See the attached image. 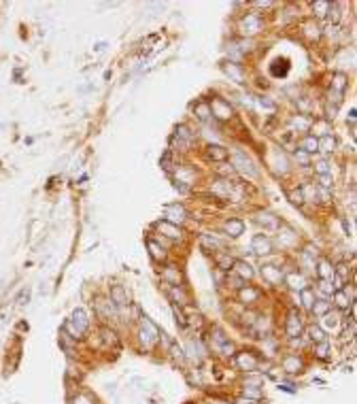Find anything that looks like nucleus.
Here are the masks:
<instances>
[{"instance_id": "nucleus-1", "label": "nucleus", "mask_w": 357, "mask_h": 404, "mask_svg": "<svg viewBox=\"0 0 357 404\" xmlns=\"http://www.w3.org/2000/svg\"><path fill=\"white\" fill-rule=\"evenodd\" d=\"M87 327H90V319H87V313L83 311V308H77V311L73 313V317L66 321V332L75 338V341L85 334Z\"/></svg>"}, {"instance_id": "nucleus-2", "label": "nucleus", "mask_w": 357, "mask_h": 404, "mask_svg": "<svg viewBox=\"0 0 357 404\" xmlns=\"http://www.w3.org/2000/svg\"><path fill=\"white\" fill-rule=\"evenodd\" d=\"M234 362H236V366L244 372H255L257 368H260V358H257L255 353H251V351L234 353Z\"/></svg>"}, {"instance_id": "nucleus-3", "label": "nucleus", "mask_w": 357, "mask_h": 404, "mask_svg": "<svg viewBox=\"0 0 357 404\" xmlns=\"http://www.w3.org/2000/svg\"><path fill=\"white\" fill-rule=\"evenodd\" d=\"M251 249H253V253H257V255H270L274 251V243L268 234H255V236L251 238Z\"/></svg>"}, {"instance_id": "nucleus-4", "label": "nucleus", "mask_w": 357, "mask_h": 404, "mask_svg": "<svg viewBox=\"0 0 357 404\" xmlns=\"http://www.w3.org/2000/svg\"><path fill=\"white\" fill-rule=\"evenodd\" d=\"M241 28H243V32L247 34V37H253V34H257L262 28H264V19H262L260 13H247L241 21Z\"/></svg>"}, {"instance_id": "nucleus-5", "label": "nucleus", "mask_w": 357, "mask_h": 404, "mask_svg": "<svg viewBox=\"0 0 357 404\" xmlns=\"http://www.w3.org/2000/svg\"><path fill=\"white\" fill-rule=\"evenodd\" d=\"M208 107H210V115L217 117V119H230L234 115L230 102L224 100V98H213V100L208 102Z\"/></svg>"}, {"instance_id": "nucleus-6", "label": "nucleus", "mask_w": 357, "mask_h": 404, "mask_svg": "<svg viewBox=\"0 0 357 404\" xmlns=\"http://www.w3.org/2000/svg\"><path fill=\"white\" fill-rule=\"evenodd\" d=\"M164 213H166V221H170V224H181V221L187 219V209L183 204H166L164 207Z\"/></svg>"}, {"instance_id": "nucleus-7", "label": "nucleus", "mask_w": 357, "mask_h": 404, "mask_svg": "<svg viewBox=\"0 0 357 404\" xmlns=\"http://www.w3.org/2000/svg\"><path fill=\"white\" fill-rule=\"evenodd\" d=\"M255 221L264 228V230H270V232L281 228V219L274 213H270V211H260V213L255 215Z\"/></svg>"}, {"instance_id": "nucleus-8", "label": "nucleus", "mask_w": 357, "mask_h": 404, "mask_svg": "<svg viewBox=\"0 0 357 404\" xmlns=\"http://www.w3.org/2000/svg\"><path fill=\"white\" fill-rule=\"evenodd\" d=\"M300 332H302V319L296 311H291L287 315V321H285V334L291 341V338H300Z\"/></svg>"}, {"instance_id": "nucleus-9", "label": "nucleus", "mask_w": 357, "mask_h": 404, "mask_svg": "<svg viewBox=\"0 0 357 404\" xmlns=\"http://www.w3.org/2000/svg\"><path fill=\"white\" fill-rule=\"evenodd\" d=\"M262 298V289L260 288H253V285H243L241 289H238V300L243 304H255L260 302Z\"/></svg>"}, {"instance_id": "nucleus-10", "label": "nucleus", "mask_w": 357, "mask_h": 404, "mask_svg": "<svg viewBox=\"0 0 357 404\" xmlns=\"http://www.w3.org/2000/svg\"><path fill=\"white\" fill-rule=\"evenodd\" d=\"M155 230L157 232H162L164 236H168L170 241H179L181 236H183V232H181V228L177 226V224H170V221H157L155 224Z\"/></svg>"}, {"instance_id": "nucleus-11", "label": "nucleus", "mask_w": 357, "mask_h": 404, "mask_svg": "<svg viewBox=\"0 0 357 404\" xmlns=\"http://www.w3.org/2000/svg\"><path fill=\"white\" fill-rule=\"evenodd\" d=\"M196 134L189 130L187 126H177L174 128V134H172V143L174 140H179V147H189L191 143H194Z\"/></svg>"}, {"instance_id": "nucleus-12", "label": "nucleus", "mask_w": 357, "mask_h": 404, "mask_svg": "<svg viewBox=\"0 0 357 404\" xmlns=\"http://www.w3.org/2000/svg\"><path fill=\"white\" fill-rule=\"evenodd\" d=\"M232 272L236 274L238 279H243V281H249V279H253V277H255L253 266H251L249 262H244V260H234V264H232Z\"/></svg>"}, {"instance_id": "nucleus-13", "label": "nucleus", "mask_w": 357, "mask_h": 404, "mask_svg": "<svg viewBox=\"0 0 357 404\" xmlns=\"http://www.w3.org/2000/svg\"><path fill=\"white\" fill-rule=\"evenodd\" d=\"M234 166L241 168V171H243L244 174H249V177H257V168H255V164L251 162V157H247L244 154H241V151H238V154L234 155Z\"/></svg>"}, {"instance_id": "nucleus-14", "label": "nucleus", "mask_w": 357, "mask_h": 404, "mask_svg": "<svg viewBox=\"0 0 357 404\" xmlns=\"http://www.w3.org/2000/svg\"><path fill=\"white\" fill-rule=\"evenodd\" d=\"M262 277L268 285H281V281H283V272H281V268L277 266H262Z\"/></svg>"}, {"instance_id": "nucleus-15", "label": "nucleus", "mask_w": 357, "mask_h": 404, "mask_svg": "<svg viewBox=\"0 0 357 404\" xmlns=\"http://www.w3.org/2000/svg\"><path fill=\"white\" fill-rule=\"evenodd\" d=\"M224 232L227 234V236H232V238H238L244 232V221L238 219V217H230L224 224Z\"/></svg>"}, {"instance_id": "nucleus-16", "label": "nucleus", "mask_w": 357, "mask_h": 404, "mask_svg": "<svg viewBox=\"0 0 357 404\" xmlns=\"http://www.w3.org/2000/svg\"><path fill=\"white\" fill-rule=\"evenodd\" d=\"M283 281L289 285L291 289H304V288H308V285H306V279H304V274H302V272H298V270L287 272V274L283 277Z\"/></svg>"}, {"instance_id": "nucleus-17", "label": "nucleus", "mask_w": 357, "mask_h": 404, "mask_svg": "<svg viewBox=\"0 0 357 404\" xmlns=\"http://www.w3.org/2000/svg\"><path fill=\"white\" fill-rule=\"evenodd\" d=\"M181 279H183V277H181V270L177 266H172V264L166 266L162 270V281L166 285H181Z\"/></svg>"}, {"instance_id": "nucleus-18", "label": "nucleus", "mask_w": 357, "mask_h": 404, "mask_svg": "<svg viewBox=\"0 0 357 404\" xmlns=\"http://www.w3.org/2000/svg\"><path fill=\"white\" fill-rule=\"evenodd\" d=\"M281 366H283V370H285V372L296 374V372H300V370H302V360L298 358V355L289 353V355H285V358H283Z\"/></svg>"}, {"instance_id": "nucleus-19", "label": "nucleus", "mask_w": 357, "mask_h": 404, "mask_svg": "<svg viewBox=\"0 0 357 404\" xmlns=\"http://www.w3.org/2000/svg\"><path fill=\"white\" fill-rule=\"evenodd\" d=\"M109 296H111V302H113L115 307H124V304H128V291L124 289V285H111Z\"/></svg>"}, {"instance_id": "nucleus-20", "label": "nucleus", "mask_w": 357, "mask_h": 404, "mask_svg": "<svg viewBox=\"0 0 357 404\" xmlns=\"http://www.w3.org/2000/svg\"><path fill=\"white\" fill-rule=\"evenodd\" d=\"M207 157L213 162H225L227 157H230V151L225 147H221V145H208L207 147Z\"/></svg>"}, {"instance_id": "nucleus-21", "label": "nucleus", "mask_w": 357, "mask_h": 404, "mask_svg": "<svg viewBox=\"0 0 357 404\" xmlns=\"http://www.w3.org/2000/svg\"><path fill=\"white\" fill-rule=\"evenodd\" d=\"M349 87V79L344 73H336L334 77H332V92L338 94V96H344V92H347Z\"/></svg>"}, {"instance_id": "nucleus-22", "label": "nucleus", "mask_w": 357, "mask_h": 404, "mask_svg": "<svg viewBox=\"0 0 357 404\" xmlns=\"http://www.w3.org/2000/svg\"><path fill=\"white\" fill-rule=\"evenodd\" d=\"M315 270H317V277L321 281H332V277H334V266L330 264V260H319Z\"/></svg>"}, {"instance_id": "nucleus-23", "label": "nucleus", "mask_w": 357, "mask_h": 404, "mask_svg": "<svg viewBox=\"0 0 357 404\" xmlns=\"http://www.w3.org/2000/svg\"><path fill=\"white\" fill-rule=\"evenodd\" d=\"M289 126L294 128V130H298V132H308V130H311V126H313V121L308 119L306 115H294L289 119Z\"/></svg>"}, {"instance_id": "nucleus-24", "label": "nucleus", "mask_w": 357, "mask_h": 404, "mask_svg": "<svg viewBox=\"0 0 357 404\" xmlns=\"http://www.w3.org/2000/svg\"><path fill=\"white\" fill-rule=\"evenodd\" d=\"M147 247H149V253H151V257H153L155 262H164V260H166V249H164L162 245L155 241V238H147Z\"/></svg>"}, {"instance_id": "nucleus-25", "label": "nucleus", "mask_w": 357, "mask_h": 404, "mask_svg": "<svg viewBox=\"0 0 357 404\" xmlns=\"http://www.w3.org/2000/svg\"><path fill=\"white\" fill-rule=\"evenodd\" d=\"M300 149L306 151L308 155L315 154V151H319V138L315 136V134H306V136L300 140Z\"/></svg>"}, {"instance_id": "nucleus-26", "label": "nucleus", "mask_w": 357, "mask_h": 404, "mask_svg": "<svg viewBox=\"0 0 357 404\" xmlns=\"http://www.w3.org/2000/svg\"><path fill=\"white\" fill-rule=\"evenodd\" d=\"M168 294H170V298L174 302H179V304H187L189 302V298H187V291L183 285H168Z\"/></svg>"}, {"instance_id": "nucleus-27", "label": "nucleus", "mask_w": 357, "mask_h": 404, "mask_svg": "<svg viewBox=\"0 0 357 404\" xmlns=\"http://www.w3.org/2000/svg\"><path fill=\"white\" fill-rule=\"evenodd\" d=\"M334 304L338 308H342V311H347L349 307H353V298H349L344 289H336L334 291Z\"/></svg>"}, {"instance_id": "nucleus-28", "label": "nucleus", "mask_w": 357, "mask_h": 404, "mask_svg": "<svg viewBox=\"0 0 357 404\" xmlns=\"http://www.w3.org/2000/svg\"><path fill=\"white\" fill-rule=\"evenodd\" d=\"M224 68H225V73L230 75L234 81H236V83H244V75H243L241 64H236V62H227Z\"/></svg>"}, {"instance_id": "nucleus-29", "label": "nucleus", "mask_w": 357, "mask_h": 404, "mask_svg": "<svg viewBox=\"0 0 357 404\" xmlns=\"http://www.w3.org/2000/svg\"><path fill=\"white\" fill-rule=\"evenodd\" d=\"M308 338H311L315 345H319V343L327 341V334H325V330L321 326H311V327H308Z\"/></svg>"}, {"instance_id": "nucleus-30", "label": "nucleus", "mask_w": 357, "mask_h": 404, "mask_svg": "<svg viewBox=\"0 0 357 404\" xmlns=\"http://www.w3.org/2000/svg\"><path fill=\"white\" fill-rule=\"evenodd\" d=\"M300 300H302V307L311 311L313 304H315V300H317V298H315V289H313V288H304V289H300Z\"/></svg>"}, {"instance_id": "nucleus-31", "label": "nucleus", "mask_w": 357, "mask_h": 404, "mask_svg": "<svg viewBox=\"0 0 357 404\" xmlns=\"http://www.w3.org/2000/svg\"><path fill=\"white\" fill-rule=\"evenodd\" d=\"M330 307H332V302H327V300H315L311 313L315 317H323V315L330 313Z\"/></svg>"}, {"instance_id": "nucleus-32", "label": "nucleus", "mask_w": 357, "mask_h": 404, "mask_svg": "<svg viewBox=\"0 0 357 404\" xmlns=\"http://www.w3.org/2000/svg\"><path fill=\"white\" fill-rule=\"evenodd\" d=\"M319 149L325 151V154H332V151L336 149V138L332 136V134H325V136L319 138Z\"/></svg>"}, {"instance_id": "nucleus-33", "label": "nucleus", "mask_w": 357, "mask_h": 404, "mask_svg": "<svg viewBox=\"0 0 357 404\" xmlns=\"http://www.w3.org/2000/svg\"><path fill=\"white\" fill-rule=\"evenodd\" d=\"M330 4L332 2H327V0H317V2H313V13H315V17H327Z\"/></svg>"}, {"instance_id": "nucleus-34", "label": "nucleus", "mask_w": 357, "mask_h": 404, "mask_svg": "<svg viewBox=\"0 0 357 404\" xmlns=\"http://www.w3.org/2000/svg\"><path fill=\"white\" fill-rule=\"evenodd\" d=\"M196 115H198V119H202V121H207V119H210V107H208V102H204V100H200L196 104Z\"/></svg>"}, {"instance_id": "nucleus-35", "label": "nucleus", "mask_w": 357, "mask_h": 404, "mask_svg": "<svg viewBox=\"0 0 357 404\" xmlns=\"http://www.w3.org/2000/svg\"><path fill=\"white\" fill-rule=\"evenodd\" d=\"M243 396L244 398H249V400H260L262 398V389H260V385H247V387L243 389Z\"/></svg>"}, {"instance_id": "nucleus-36", "label": "nucleus", "mask_w": 357, "mask_h": 404, "mask_svg": "<svg viewBox=\"0 0 357 404\" xmlns=\"http://www.w3.org/2000/svg\"><path fill=\"white\" fill-rule=\"evenodd\" d=\"M327 19L334 23V26H338V21H340V4H338V2H332L330 4V11H327Z\"/></svg>"}, {"instance_id": "nucleus-37", "label": "nucleus", "mask_w": 357, "mask_h": 404, "mask_svg": "<svg viewBox=\"0 0 357 404\" xmlns=\"http://www.w3.org/2000/svg\"><path fill=\"white\" fill-rule=\"evenodd\" d=\"M294 160L298 164H302V166H311V155L306 154V151H302V149H294Z\"/></svg>"}, {"instance_id": "nucleus-38", "label": "nucleus", "mask_w": 357, "mask_h": 404, "mask_svg": "<svg viewBox=\"0 0 357 404\" xmlns=\"http://www.w3.org/2000/svg\"><path fill=\"white\" fill-rule=\"evenodd\" d=\"M304 34H306L308 38H319L321 37V30H319L317 23L308 21V23H304Z\"/></svg>"}, {"instance_id": "nucleus-39", "label": "nucleus", "mask_w": 357, "mask_h": 404, "mask_svg": "<svg viewBox=\"0 0 357 404\" xmlns=\"http://www.w3.org/2000/svg\"><path fill=\"white\" fill-rule=\"evenodd\" d=\"M315 353H317L319 360H327V355H330V341L315 345Z\"/></svg>"}, {"instance_id": "nucleus-40", "label": "nucleus", "mask_w": 357, "mask_h": 404, "mask_svg": "<svg viewBox=\"0 0 357 404\" xmlns=\"http://www.w3.org/2000/svg\"><path fill=\"white\" fill-rule=\"evenodd\" d=\"M232 264H234V260L227 253L217 255V266L221 268V270H232Z\"/></svg>"}, {"instance_id": "nucleus-41", "label": "nucleus", "mask_w": 357, "mask_h": 404, "mask_svg": "<svg viewBox=\"0 0 357 404\" xmlns=\"http://www.w3.org/2000/svg\"><path fill=\"white\" fill-rule=\"evenodd\" d=\"M217 351H219V353H224L225 358H234V353H236V349H234V345L230 341H224L221 345H217Z\"/></svg>"}, {"instance_id": "nucleus-42", "label": "nucleus", "mask_w": 357, "mask_h": 404, "mask_svg": "<svg viewBox=\"0 0 357 404\" xmlns=\"http://www.w3.org/2000/svg\"><path fill=\"white\" fill-rule=\"evenodd\" d=\"M321 319H323V321H321V326H323L325 330H334V327H338V317H336V315H330V313H327V315H323Z\"/></svg>"}, {"instance_id": "nucleus-43", "label": "nucleus", "mask_w": 357, "mask_h": 404, "mask_svg": "<svg viewBox=\"0 0 357 404\" xmlns=\"http://www.w3.org/2000/svg\"><path fill=\"white\" fill-rule=\"evenodd\" d=\"M160 166L164 168L166 173H170L172 171V154L170 151H166V154L162 155V160H160Z\"/></svg>"}, {"instance_id": "nucleus-44", "label": "nucleus", "mask_w": 357, "mask_h": 404, "mask_svg": "<svg viewBox=\"0 0 357 404\" xmlns=\"http://www.w3.org/2000/svg\"><path fill=\"white\" fill-rule=\"evenodd\" d=\"M319 185L323 187V190H332V187H334V177H332V174H319Z\"/></svg>"}, {"instance_id": "nucleus-45", "label": "nucleus", "mask_w": 357, "mask_h": 404, "mask_svg": "<svg viewBox=\"0 0 357 404\" xmlns=\"http://www.w3.org/2000/svg\"><path fill=\"white\" fill-rule=\"evenodd\" d=\"M315 171H317L319 174H332V168H330V162L327 160H319L317 164H315Z\"/></svg>"}, {"instance_id": "nucleus-46", "label": "nucleus", "mask_w": 357, "mask_h": 404, "mask_svg": "<svg viewBox=\"0 0 357 404\" xmlns=\"http://www.w3.org/2000/svg\"><path fill=\"white\" fill-rule=\"evenodd\" d=\"M100 334H102V341H104V343H111V345H115V343H117V334H115L113 330H109V327H102Z\"/></svg>"}, {"instance_id": "nucleus-47", "label": "nucleus", "mask_w": 357, "mask_h": 404, "mask_svg": "<svg viewBox=\"0 0 357 404\" xmlns=\"http://www.w3.org/2000/svg\"><path fill=\"white\" fill-rule=\"evenodd\" d=\"M289 198H291V202H294V204H302V202H304V198H302V192H300V190L294 192V194H289Z\"/></svg>"}, {"instance_id": "nucleus-48", "label": "nucleus", "mask_w": 357, "mask_h": 404, "mask_svg": "<svg viewBox=\"0 0 357 404\" xmlns=\"http://www.w3.org/2000/svg\"><path fill=\"white\" fill-rule=\"evenodd\" d=\"M260 104H262L264 109H268V111H274V109H277V104L270 102V100H266V98H260Z\"/></svg>"}, {"instance_id": "nucleus-49", "label": "nucleus", "mask_w": 357, "mask_h": 404, "mask_svg": "<svg viewBox=\"0 0 357 404\" xmlns=\"http://www.w3.org/2000/svg\"><path fill=\"white\" fill-rule=\"evenodd\" d=\"M321 289L325 291V294H332V291H334V285H330V281H321Z\"/></svg>"}, {"instance_id": "nucleus-50", "label": "nucleus", "mask_w": 357, "mask_h": 404, "mask_svg": "<svg viewBox=\"0 0 357 404\" xmlns=\"http://www.w3.org/2000/svg\"><path fill=\"white\" fill-rule=\"evenodd\" d=\"M28 300H30V289H23L19 294V304H28Z\"/></svg>"}, {"instance_id": "nucleus-51", "label": "nucleus", "mask_w": 357, "mask_h": 404, "mask_svg": "<svg viewBox=\"0 0 357 404\" xmlns=\"http://www.w3.org/2000/svg\"><path fill=\"white\" fill-rule=\"evenodd\" d=\"M236 404H257V402L255 400H249V398L243 396V398H238V400H236Z\"/></svg>"}, {"instance_id": "nucleus-52", "label": "nucleus", "mask_w": 357, "mask_h": 404, "mask_svg": "<svg viewBox=\"0 0 357 404\" xmlns=\"http://www.w3.org/2000/svg\"><path fill=\"white\" fill-rule=\"evenodd\" d=\"M75 404H92L90 400H87V398H83V396H79L77 400H75Z\"/></svg>"}]
</instances>
